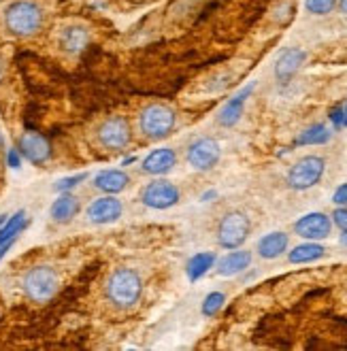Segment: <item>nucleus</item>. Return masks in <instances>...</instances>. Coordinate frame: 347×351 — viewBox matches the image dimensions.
<instances>
[{"instance_id":"1","label":"nucleus","mask_w":347,"mask_h":351,"mask_svg":"<svg viewBox=\"0 0 347 351\" xmlns=\"http://www.w3.org/2000/svg\"><path fill=\"white\" fill-rule=\"evenodd\" d=\"M3 19H5L7 30L13 36L28 38L43 28L45 13L34 0H13V3L5 7Z\"/></svg>"},{"instance_id":"2","label":"nucleus","mask_w":347,"mask_h":351,"mask_svg":"<svg viewBox=\"0 0 347 351\" xmlns=\"http://www.w3.org/2000/svg\"><path fill=\"white\" fill-rule=\"evenodd\" d=\"M105 294L117 308H130L143 294V279L132 268H117L107 279Z\"/></svg>"},{"instance_id":"3","label":"nucleus","mask_w":347,"mask_h":351,"mask_svg":"<svg viewBox=\"0 0 347 351\" xmlns=\"http://www.w3.org/2000/svg\"><path fill=\"white\" fill-rule=\"evenodd\" d=\"M60 287V277L51 266H32L22 279V290L36 304L49 302Z\"/></svg>"},{"instance_id":"4","label":"nucleus","mask_w":347,"mask_h":351,"mask_svg":"<svg viewBox=\"0 0 347 351\" xmlns=\"http://www.w3.org/2000/svg\"><path fill=\"white\" fill-rule=\"evenodd\" d=\"M177 123V115L171 107L160 105V102H154V105H147L139 115V128L143 132V136H147L152 141H162L165 136H169Z\"/></svg>"},{"instance_id":"5","label":"nucleus","mask_w":347,"mask_h":351,"mask_svg":"<svg viewBox=\"0 0 347 351\" xmlns=\"http://www.w3.org/2000/svg\"><path fill=\"white\" fill-rule=\"evenodd\" d=\"M326 171V160L322 156H302L292 164L288 171V185L296 192L311 190L324 177Z\"/></svg>"},{"instance_id":"6","label":"nucleus","mask_w":347,"mask_h":351,"mask_svg":"<svg viewBox=\"0 0 347 351\" xmlns=\"http://www.w3.org/2000/svg\"><path fill=\"white\" fill-rule=\"evenodd\" d=\"M252 230L250 217L241 211H230L222 217L217 226V243L224 250H239V247L248 241Z\"/></svg>"},{"instance_id":"7","label":"nucleus","mask_w":347,"mask_h":351,"mask_svg":"<svg viewBox=\"0 0 347 351\" xmlns=\"http://www.w3.org/2000/svg\"><path fill=\"white\" fill-rule=\"evenodd\" d=\"M130 132L132 130H130V123H128L126 117L111 115V117H107L98 126L96 136H98V143L105 149L117 152V149H124L128 143H130Z\"/></svg>"},{"instance_id":"8","label":"nucleus","mask_w":347,"mask_h":351,"mask_svg":"<svg viewBox=\"0 0 347 351\" xmlns=\"http://www.w3.org/2000/svg\"><path fill=\"white\" fill-rule=\"evenodd\" d=\"M219 156H222L219 143L211 136H202V138H196L194 143H190L188 154H186L188 164L194 171H200V173L211 171L219 162Z\"/></svg>"},{"instance_id":"9","label":"nucleus","mask_w":347,"mask_h":351,"mask_svg":"<svg viewBox=\"0 0 347 351\" xmlns=\"http://www.w3.org/2000/svg\"><path fill=\"white\" fill-rule=\"evenodd\" d=\"M141 202L145 206H149V209L165 211V209H171V206H175L179 202V190L171 181L156 179V181L147 183V188L143 190Z\"/></svg>"},{"instance_id":"10","label":"nucleus","mask_w":347,"mask_h":351,"mask_svg":"<svg viewBox=\"0 0 347 351\" xmlns=\"http://www.w3.org/2000/svg\"><path fill=\"white\" fill-rule=\"evenodd\" d=\"M331 230H333V219L320 211L307 213L294 221V232L304 241H322L331 234Z\"/></svg>"},{"instance_id":"11","label":"nucleus","mask_w":347,"mask_h":351,"mask_svg":"<svg viewBox=\"0 0 347 351\" xmlns=\"http://www.w3.org/2000/svg\"><path fill=\"white\" fill-rule=\"evenodd\" d=\"M17 152L32 164H43V162H47L51 158L49 141L43 134H38V132L22 134V138H19V145H17Z\"/></svg>"},{"instance_id":"12","label":"nucleus","mask_w":347,"mask_h":351,"mask_svg":"<svg viewBox=\"0 0 347 351\" xmlns=\"http://www.w3.org/2000/svg\"><path fill=\"white\" fill-rule=\"evenodd\" d=\"M121 211H124V206L121 202L109 194V196H103V198H96L90 206H88V219L92 223H98V226H105V223H113L121 217Z\"/></svg>"},{"instance_id":"13","label":"nucleus","mask_w":347,"mask_h":351,"mask_svg":"<svg viewBox=\"0 0 347 351\" xmlns=\"http://www.w3.org/2000/svg\"><path fill=\"white\" fill-rule=\"evenodd\" d=\"M254 88H256V84L245 86L243 90H239V92L226 102V105L222 107V111H219V115H217L219 126H224V128H232V126H237L239 119H241V115H243V111H245V102H248V98L252 96Z\"/></svg>"},{"instance_id":"14","label":"nucleus","mask_w":347,"mask_h":351,"mask_svg":"<svg viewBox=\"0 0 347 351\" xmlns=\"http://www.w3.org/2000/svg\"><path fill=\"white\" fill-rule=\"evenodd\" d=\"M304 60H307V53H304V49H300V47L285 49L277 58V62H275V77H277V81H281V84H288V81L300 71V66L304 64Z\"/></svg>"},{"instance_id":"15","label":"nucleus","mask_w":347,"mask_h":351,"mask_svg":"<svg viewBox=\"0 0 347 351\" xmlns=\"http://www.w3.org/2000/svg\"><path fill=\"white\" fill-rule=\"evenodd\" d=\"M88 43H90V30L86 26L73 24L62 28V32H60V47L71 56L81 53L88 47Z\"/></svg>"},{"instance_id":"16","label":"nucleus","mask_w":347,"mask_h":351,"mask_svg":"<svg viewBox=\"0 0 347 351\" xmlns=\"http://www.w3.org/2000/svg\"><path fill=\"white\" fill-rule=\"evenodd\" d=\"M130 183V177L119 171V169H107V171H100L96 177H94V188L105 192V194H119L128 188Z\"/></svg>"},{"instance_id":"17","label":"nucleus","mask_w":347,"mask_h":351,"mask_svg":"<svg viewBox=\"0 0 347 351\" xmlns=\"http://www.w3.org/2000/svg\"><path fill=\"white\" fill-rule=\"evenodd\" d=\"M252 264V252L232 250L217 262V275L219 277H235L243 271H248Z\"/></svg>"},{"instance_id":"18","label":"nucleus","mask_w":347,"mask_h":351,"mask_svg":"<svg viewBox=\"0 0 347 351\" xmlns=\"http://www.w3.org/2000/svg\"><path fill=\"white\" fill-rule=\"evenodd\" d=\"M177 162V156L173 149L165 147V149H154L145 160H143L141 171L147 175H165L169 173Z\"/></svg>"},{"instance_id":"19","label":"nucleus","mask_w":347,"mask_h":351,"mask_svg":"<svg viewBox=\"0 0 347 351\" xmlns=\"http://www.w3.org/2000/svg\"><path fill=\"white\" fill-rule=\"evenodd\" d=\"M288 243H290V239L285 232H269L258 241L256 252L264 260H275V258L283 256V252H288Z\"/></svg>"},{"instance_id":"20","label":"nucleus","mask_w":347,"mask_h":351,"mask_svg":"<svg viewBox=\"0 0 347 351\" xmlns=\"http://www.w3.org/2000/svg\"><path fill=\"white\" fill-rule=\"evenodd\" d=\"M81 209V204H79V198L73 196V194H64L62 196H58L51 204V209H49V215L53 221L58 223H69Z\"/></svg>"},{"instance_id":"21","label":"nucleus","mask_w":347,"mask_h":351,"mask_svg":"<svg viewBox=\"0 0 347 351\" xmlns=\"http://www.w3.org/2000/svg\"><path fill=\"white\" fill-rule=\"evenodd\" d=\"M324 256H326L324 245H320L318 241H307V243L296 245L294 250L288 254V260L292 264H309V262H315Z\"/></svg>"},{"instance_id":"22","label":"nucleus","mask_w":347,"mask_h":351,"mask_svg":"<svg viewBox=\"0 0 347 351\" xmlns=\"http://www.w3.org/2000/svg\"><path fill=\"white\" fill-rule=\"evenodd\" d=\"M333 138L331 128L326 123H313L307 130H302L296 138V145L300 147H307V145H326Z\"/></svg>"},{"instance_id":"23","label":"nucleus","mask_w":347,"mask_h":351,"mask_svg":"<svg viewBox=\"0 0 347 351\" xmlns=\"http://www.w3.org/2000/svg\"><path fill=\"white\" fill-rule=\"evenodd\" d=\"M215 266V254L211 252H202V254H196L190 258L188 266H186V273H188V279L190 281H198L205 277L211 268Z\"/></svg>"},{"instance_id":"24","label":"nucleus","mask_w":347,"mask_h":351,"mask_svg":"<svg viewBox=\"0 0 347 351\" xmlns=\"http://www.w3.org/2000/svg\"><path fill=\"white\" fill-rule=\"evenodd\" d=\"M24 226H26V211H17L15 215H11L5 221L3 228H0V245L13 241L19 232L24 230Z\"/></svg>"},{"instance_id":"25","label":"nucleus","mask_w":347,"mask_h":351,"mask_svg":"<svg viewBox=\"0 0 347 351\" xmlns=\"http://www.w3.org/2000/svg\"><path fill=\"white\" fill-rule=\"evenodd\" d=\"M224 302H226V296H224L222 292H211L205 300H202L200 311H202V315H205V317H213L215 313L222 311Z\"/></svg>"},{"instance_id":"26","label":"nucleus","mask_w":347,"mask_h":351,"mask_svg":"<svg viewBox=\"0 0 347 351\" xmlns=\"http://www.w3.org/2000/svg\"><path fill=\"white\" fill-rule=\"evenodd\" d=\"M337 5V0H304V9L311 15H328Z\"/></svg>"},{"instance_id":"27","label":"nucleus","mask_w":347,"mask_h":351,"mask_svg":"<svg viewBox=\"0 0 347 351\" xmlns=\"http://www.w3.org/2000/svg\"><path fill=\"white\" fill-rule=\"evenodd\" d=\"M88 175L86 173H81V175H73V177H64V179H60L58 183H56V190L58 192H69V190H73L75 185H79L81 181H84Z\"/></svg>"},{"instance_id":"28","label":"nucleus","mask_w":347,"mask_h":351,"mask_svg":"<svg viewBox=\"0 0 347 351\" xmlns=\"http://www.w3.org/2000/svg\"><path fill=\"white\" fill-rule=\"evenodd\" d=\"M331 219H333V223L337 226L341 232H345L347 230V206H339V209L333 213Z\"/></svg>"},{"instance_id":"29","label":"nucleus","mask_w":347,"mask_h":351,"mask_svg":"<svg viewBox=\"0 0 347 351\" xmlns=\"http://www.w3.org/2000/svg\"><path fill=\"white\" fill-rule=\"evenodd\" d=\"M333 202H335L337 206H347V183L339 185V188L335 190V194H333Z\"/></svg>"},{"instance_id":"30","label":"nucleus","mask_w":347,"mask_h":351,"mask_svg":"<svg viewBox=\"0 0 347 351\" xmlns=\"http://www.w3.org/2000/svg\"><path fill=\"white\" fill-rule=\"evenodd\" d=\"M7 162H9L11 169H19V167H22V154H19L17 149H9L7 152Z\"/></svg>"},{"instance_id":"31","label":"nucleus","mask_w":347,"mask_h":351,"mask_svg":"<svg viewBox=\"0 0 347 351\" xmlns=\"http://www.w3.org/2000/svg\"><path fill=\"white\" fill-rule=\"evenodd\" d=\"M331 121H333L335 130H341V128H345V126H343V107H337V109H333V113H331Z\"/></svg>"},{"instance_id":"32","label":"nucleus","mask_w":347,"mask_h":351,"mask_svg":"<svg viewBox=\"0 0 347 351\" xmlns=\"http://www.w3.org/2000/svg\"><path fill=\"white\" fill-rule=\"evenodd\" d=\"M11 245H13V241H9V243H5V245H0V260H3V258L7 256V252L11 250Z\"/></svg>"},{"instance_id":"33","label":"nucleus","mask_w":347,"mask_h":351,"mask_svg":"<svg viewBox=\"0 0 347 351\" xmlns=\"http://www.w3.org/2000/svg\"><path fill=\"white\" fill-rule=\"evenodd\" d=\"M215 196H217V192H215V190H211V192H205V194H202V196H200V200H202V202H209V200H211V198H215Z\"/></svg>"},{"instance_id":"34","label":"nucleus","mask_w":347,"mask_h":351,"mask_svg":"<svg viewBox=\"0 0 347 351\" xmlns=\"http://www.w3.org/2000/svg\"><path fill=\"white\" fill-rule=\"evenodd\" d=\"M337 3H339L341 13H347V0H337Z\"/></svg>"},{"instance_id":"35","label":"nucleus","mask_w":347,"mask_h":351,"mask_svg":"<svg viewBox=\"0 0 347 351\" xmlns=\"http://www.w3.org/2000/svg\"><path fill=\"white\" fill-rule=\"evenodd\" d=\"M343 126L347 128V105L343 107Z\"/></svg>"},{"instance_id":"36","label":"nucleus","mask_w":347,"mask_h":351,"mask_svg":"<svg viewBox=\"0 0 347 351\" xmlns=\"http://www.w3.org/2000/svg\"><path fill=\"white\" fill-rule=\"evenodd\" d=\"M341 245H343V247H347V230L341 234Z\"/></svg>"},{"instance_id":"37","label":"nucleus","mask_w":347,"mask_h":351,"mask_svg":"<svg viewBox=\"0 0 347 351\" xmlns=\"http://www.w3.org/2000/svg\"><path fill=\"white\" fill-rule=\"evenodd\" d=\"M9 219V215H0V228H3V226H5V221Z\"/></svg>"},{"instance_id":"38","label":"nucleus","mask_w":347,"mask_h":351,"mask_svg":"<svg viewBox=\"0 0 347 351\" xmlns=\"http://www.w3.org/2000/svg\"><path fill=\"white\" fill-rule=\"evenodd\" d=\"M0 147H3V132H0Z\"/></svg>"}]
</instances>
